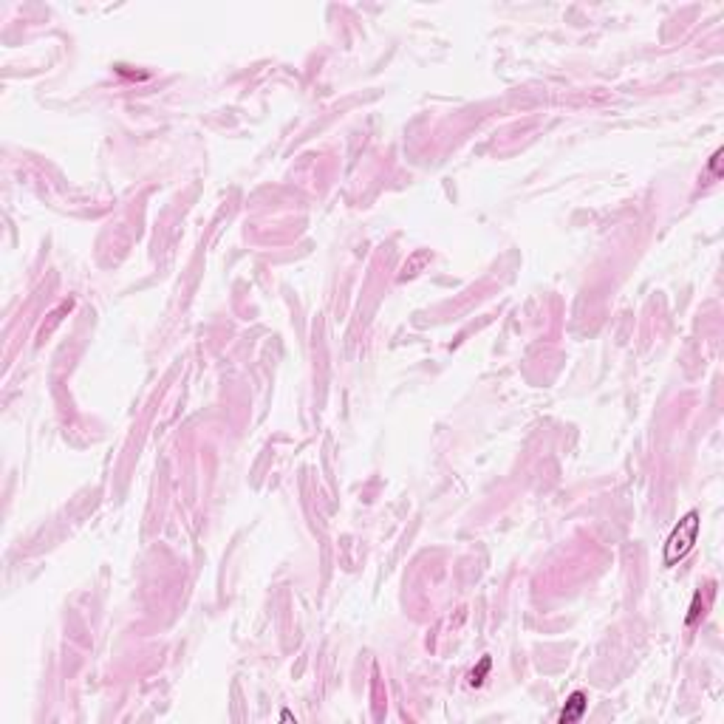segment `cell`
Instances as JSON below:
<instances>
[{
	"label": "cell",
	"mask_w": 724,
	"mask_h": 724,
	"mask_svg": "<svg viewBox=\"0 0 724 724\" xmlns=\"http://www.w3.org/2000/svg\"><path fill=\"white\" fill-rule=\"evenodd\" d=\"M699 513H688L676 527H674V532L668 535V541H665V563L668 566H674V563H679L682 557H688L690 555V549H693V543H696V538H699Z\"/></svg>",
	"instance_id": "cell-1"
},
{
	"label": "cell",
	"mask_w": 724,
	"mask_h": 724,
	"mask_svg": "<svg viewBox=\"0 0 724 724\" xmlns=\"http://www.w3.org/2000/svg\"><path fill=\"white\" fill-rule=\"evenodd\" d=\"M586 707H589V699H586V693H583V690H574V693L569 696V702H566L563 713H560V721H563V724H569V721L583 718Z\"/></svg>",
	"instance_id": "cell-2"
},
{
	"label": "cell",
	"mask_w": 724,
	"mask_h": 724,
	"mask_svg": "<svg viewBox=\"0 0 724 724\" xmlns=\"http://www.w3.org/2000/svg\"><path fill=\"white\" fill-rule=\"evenodd\" d=\"M487 671H489V660H481V665H478V671H473V685H481L484 682V676H487Z\"/></svg>",
	"instance_id": "cell-3"
}]
</instances>
